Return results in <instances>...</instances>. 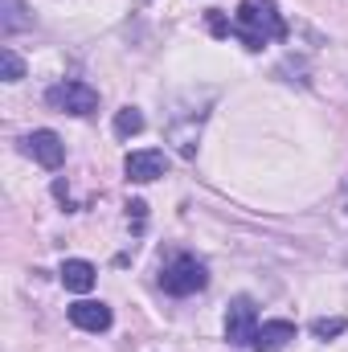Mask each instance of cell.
Returning a JSON list of instances; mask_svg holds the SVG:
<instances>
[{
	"label": "cell",
	"mask_w": 348,
	"mask_h": 352,
	"mask_svg": "<svg viewBox=\"0 0 348 352\" xmlns=\"http://www.w3.org/2000/svg\"><path fill=\"white\" fill-rule=\"evenodd\" d=\"M4 8H8V12H4V29H8V33H12V29H21V25H25L21 4H17V0H4Z\"/></svg>",
	"instance_id": "13"
},
{
	"label": "cell",
	"mask_w": 348,
	"mask_h": 352,
	"mask_svg": "<svg viewBox=\"0 0 348 352\" xmlns=\"http://www.w3.org/2000/svg\"><path fill=\"white\" fill-rule=\"evenodd\" d=\"M70 324L83 328V332H107L111 328V307L98 303V299H78L70 307Z\"/></svg>",
	"instance_id": "7"
},
{
	"label": "cell",
	"mask_w": 348,
	"mask_h": 352,
	"mask_svg": "<svg viewBox=\"0 0 348 352\" xmlns=\"http://www.w3.org/2000/svg\"><path fill=\"white\" fill-rule=\"evenodd\" d=\"M21 148H25V156H33L41 168H62V160H66V144H62L54 131H29V135L21 140Z\"/></svg>",
	"instance_id": "6"
},
{
	"label": "cell",
	"mask_w": 348,
	"mask_h": 352,
	"mask_svg": "<svg viewBox=\"0 0 348 352\" xmlns=\"http://www.w3.org/2000/svg\"><path fill=\"white\" fill-rule=\"evenodd\" d=\"M291 340H295V324H287V320H270V324H259L250 349L254 352H283Z\"/></svg>",
	"instance_id": "8"
},
{
	"label": "cell",
	"mask_w": 348,
	"mask_h": 352,
	"mask_svg": "<svg viewBox=\"0 0 348 352\" xmlns=\"http://www.w3.org/2000/svg\"><path fill=\"white\" fill-rule=\"evenodd\" d=\"M246 50H262L266 41H279L283 33H287V25H283V16H279V8L270 4V0H242L238 4V12H234V29H230Z\"/></svg>",
	"instance_id": "1"
},
{
	"label": "cell",
	"mask_w": 348,
	"mask_h": 352,
	"mask_svg": "<svg viewBox=\"0 0 348 352\" xmlns=\"http://www.w3.org/2000/svg\"><path fill=\"white\" fill-rule=\"evenodd\" d=\"M123 173H127V180H135V184H152V180H160V176L168 173V156H164V152H156V148L127 152Z\"/></svg>",
	"instance_id": "5"
},
{
	"label": "cell",
	"mask_w": 348,
	"mask_h": 352,
	"mask_svg": "<svg viewBox=\"0 0 348 352\" xmlns=\"http://www.w3.org/2000/svg\"><path fill=\"white\" fill-rule=\"evenodd\" d=\"M254 332H259V307H254L250 295H238L226 307V340L234 349H250L254 344Z\"/></svg>",
	"instance_id": "3"
},
{
	"label": "cell",
	"mask_w": 348,
	"mask_h": 352,
	"mask_svg": "<svg viewBox=\"0 0 348 352\" xmlns=\"http://www.w3.org/2000/svg\"><path fill=\"white\" fill-rule=\"evenodd\" d=\"M209 29H213V33H217V37H221V33H230V29H234V25H226V21H221V16H217V12H209Z\"/></svg>",
	"instance_id": "14"
},
{
	"label": "cell",
	"mask_w": 348,
	"mask_h": 352,
	"mask_svg": "<svg viewBox=\"0 0 348 352\" xmlns=\"http://www.w3.org/2000/svg\"><path fill=\"white\" fill-rule=\"evenodd\" d=\"M45 102L62 115H90L98 107V90L87 82H58V87H50Z\"/></svg>",
	"instance_id": "4"
},
{
	"label": "cell",
	"mask_w": 348,
	"mask_h": 352,
	"mask_svg": "<svg viewBox=\"0 0 348 352\" xmlns=\"http://www.w3.org/2000/svg\"><path fill=\"white\" fill-rule=\"evenodd\" d=\"M0 62H4V82H21V78H25V62H21L12 50H4Z\"/></svg>",
	"instance_id": "12"
},
{
	"label": "cell",
	"mask_w": 348,
	"mask_h": 352,
	"mask_svg": "<svg viewBox=\"0 0 348 352\" xmlns=\"http://www.w3.org/2000/svg\"><path fill=\"white\" fill-rule=\"evenodd\" d=\"M345 328H348V320H340V316H336V320H316V324H312V336H316V340H332V336H340Z\"/></svg>",
	"instance_id": "11"
},
{
	"label": "cell",
	"mask_w": 348,
	"mask_h": 352,
	"mask_svg": "<svg viewBox=\"0 0 348 352\" xmlns=\"http://www.w3.org/2000/svg\"><path fill=\"white\" fill-rule=\"evenodd\" d=\"M345 197H348V180H345Z\"/></svg>",
	"instance_id": "15"
},
{
	"label": "cell",
	"mask_w": 348,
	"mask_h": 352,
	"mask_svg": "<svg viewBox=\"0 0 348 352\" xmlns=\"http://www.w3.org/2000/svg\"><path fill=\"white\" fill-rule=\"evenodd\" d=\"M205 283H209V270H205V263H197L193 254H176V258H168V263L160 266V287L168 295L205 291Z\"/></svg>",
	"instance_id": "2"
},
{
	"label": "cell",
	"mask_w": 348,
	"mask_h": 352,
	"mask_svg": "<svg viewBox=\"0 0 348 352\" xmlns=\"http://www.w3.org/2000/svg\"><path fill=\"white\" fill-rule=\"evenodd\" d=\"M94 266L87 258H70V263H62V287L66 291H74V295H87L90 287H94Z\"/></svg>",
	"instance_id": "9"
},
{
	"label": "cell",
	"mask_w": 348,
	"mask_h": 352,
	"mask_svg": "<svg viewBox=\"0 0 348 352\" xmlns=\"http://www.w3.org/2000/svg\"><path fill=\"white\" fill-rule=\"evenodd\" d=\"M144 131V115L135 111V107H123L119 115H115V135L119 140H131V135H140Z\"/></svg>",
	"instance_id": "10"
}]
</instances>
